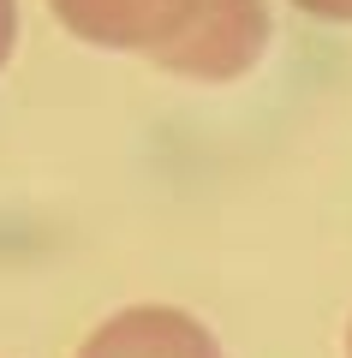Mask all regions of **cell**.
Segmentation results:
<instances>
[{"instance_id": "1", "label": "cell", "mask_w": 352, "mask_h": 358, "mask_svg": "<svg viewBox=\"0 0 352 358\" xmlns=\"http://www.w3.org/2000/svg\"><path fill=\"white\" fill-rule=\"evenodd\" d=\"M269 48V6L263 0H203L197 18L155 54V66L174 78H197V84H227L257 66Z\"/></svg>"}, {"instance_id": "2", "label": "cell", "mask_w": 352, "mask_h": 358, "mask_svg": "<svg viewBox=\"0 0 352 358\" xmlns=\"http://www.w3.org/2000/svg\"><path fill=\"white\" fill-rule=\"evenodd\" d=\"M72 36L96 42V48H143L155 54L197 18L203 0H48Z\"/></svg>"}, {"instance_id": "3", "label": "cell", "mask_w": 352, "mask_h": 358, "mask_svg": "<svg viewBox=\"0 0 352 358\" xmlns=\"http://www.w3.org/2000/svg\"><path fill=\"white\" fill-rule=\"evenodd\" d=\"M78 358H221L215 334L174 305H132L108 317Z\"/></svg>"}, {"instance_id": "4", "label": "cell", "mask_w": 352, "mask_h": 358, "mask_svg": "<svg viewBox=\"0 0 352 358\" xmlns=\"http://www.w3.org/2000/svg\"><path fill=\"white\" fill-rule=\"evenodd\" d=\"M293 6L311 18H328V24H352V0H293Z\"/></svg>"}, {"instance_id": "5", "label": "cell", "mask_w": 352, "mask_h": 358, "mask_svg": "<svg viewBox=\"0 0 352 358\" xmlns=\"http://www.w3.org/2000/svg\"><path fill=\"white\" fill-rule=\"evenodd\" d=\"M13 42H18V0H0V66L13 54Z\"/></svg>"}]
</instances>
